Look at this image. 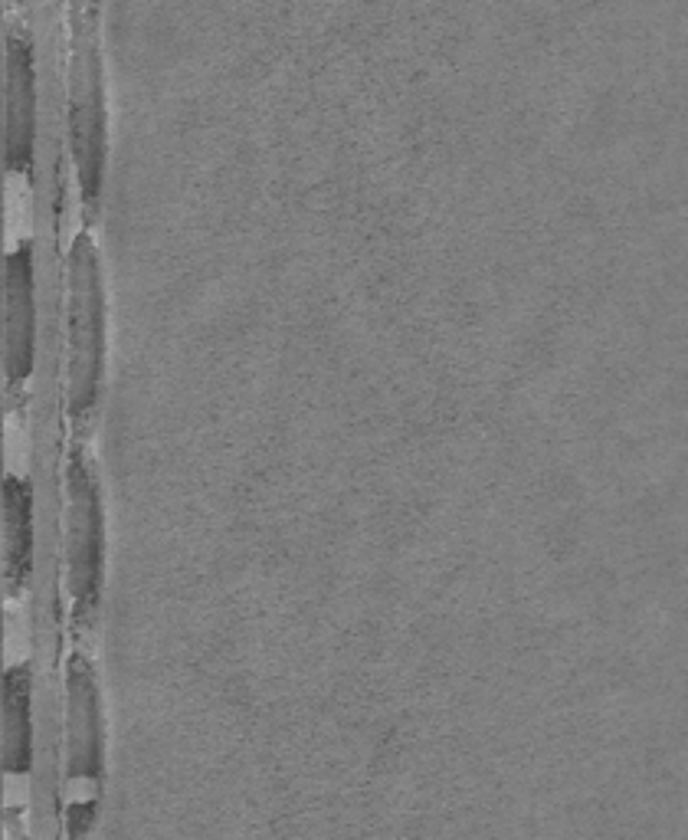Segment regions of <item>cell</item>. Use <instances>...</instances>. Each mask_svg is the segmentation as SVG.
<instances>
[{
    "mask_svg": "<svg viewBox=\"0 0 688 840\" xmlns=\"http://www.w3.org/2000/svg\"><path fill=\"white\" fill-rule=\"evenodd\" d=\"M33 568V500L20 477L3 480V585L7 594L23 588Z\"/></svg>",
    "mask_w": 688,
    "mask_h": 840,
    "instance_id": "cell-7",
    "label": "cell"
},
{
    "mask_svg": "<svg viewBox=\"0 0 688 840\" xmlns=\"http://www.w3.org/2000/svg\"><path fill=\"white\" fill-rule=\"evenodd\" d=\"M33 758V723H30V676L27 667L3 673V768L23 775Z\"/></svg>",
    "mask_w": 688,
    "mask_h": 840,
    "instance_id": "cell-8",
    "label": "cell"
},
{
    "mask_svg": "<svg viewBox=\"0 0 688 840\" xmlns=\"http://www.w3.org/2000/svg\"><path fill=\"white\" fill-rule=\"evenodd\" d=\"M37 148V60L20 27L3 40V162L27 171Z\"/></svg>",
    "mask_w": 688,
    "mask_h": 840,
    "instance_id": "cell-4",
    "label": "cell"
},
{
    "mask_svg": "<svg viewBox=\"0 0 688 840\" xmlns=\"http://www.w3.org/2000/svg\"><path fill=\"white\" fill-rule=\"evenodd\" d=\"M102 0H70V148L82 204L92 211L105 168V92L99 53Z\"/></svg>",
    "mask_w": 688,
    "mask_h": 840,
    "instance_id": "cell-1",
    "label": "cell"
},
{
    "mask_svg": "<svg viewBox=\"0 0 688 840\" xmlns=\"http://www.w3.org/2000/svg\"><path fill=\"white\" fill-rule=\"evenodd\" d=\"M37 358V293H33V256L30 247H17L3 259V375L7 388L17 391Z\"/></svg>",
    "mask_w": 688,
    "mask_h": 840,
    "instance_id": "cell-5",
    "label": "cell"
},
{
    "mask_svg": "<svg viewBox=\"0 0 688 840\" xmlns=\"http://www.w3.org/2000/svg\"><path fill=\"white\" fill-rule=\"evenodd\" d=\"M105 355V299L99 253L89 234L70 250V414L85 420L95 408Z\"/></svg>",
    "mask_w": 688,
    "mask_h": 840,
    "instance_id": "cell-2",
    "label": "cell"
},
{
    "mask_svg": "<svg viewBox=\"0 0 688 840\" xmlns=\"http://www.w3.org/2000/svg\"><path fill=\"white\" fill-rule=\"evenodd\" d=\"M66 565L76 614L85 617L102 585V503L95 477L79 453L66 470Z\"/></svg>",
    "mask_w": 688,
    "mask_h": 840,
    "instance_id": "cell-3",
    "label": "cell"
},
{
    "mask_svg": "<svg viewBox=\"0 0 688 840\" xmlns=\"http://www.w3.org/2000/svg\"><path fill=\"white\" fill-rule=\"evenodd\" d=\"M66 771L70 781H99L102 775L99 686L82 654H73L66 667Z\"/></svg>",
    "mask_w": 688,
    "mask_h": 840,
    "instance_id": "cell-6",
    "label": "cell"
}]
</instances>
